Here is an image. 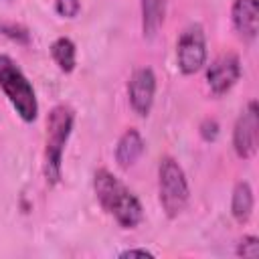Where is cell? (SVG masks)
Masks as SVG:
<instances>
[{
	"label": "cell",
	"mask_w": 259,
	"mask_h": 259,
	"mask_svg": "<svg viewBox=\"0 0 259 259\" xmlns=\"http://www.w3.org/2000/svg\"><path fill=\"white\" fill-rule=\"evenodd\" d=\"M0 32L4 36H8L10 40L18 42V45H28L30 42V32L24 26L16 24V22H0Z\"/></svg>",
	"instance_id": "obj_14"
},
{
	"label": "cell",
	"mask_w": 259,
	"mask_h": 259,
	"mask_svg": "<svg viewBox=\"0 0 259 259\" xmlns=\"http://www.w3.org/2000/svg\"><path fill=\"white\" fill-rule=\"evenodd\" d=\"M144 150H146V144H144L142 134L138 130H134V127L125 130L119 136L117 144H115V162H117V166L123 168V170L132 168L140 160Z\"/></svg>",
	"instance_id": "obj_10"
},
{
	"label": "cell",
	"mask_w": 259,
	"mask_h": 259,
	"mask_svg": "<svg viewBox=\"0 0 259 259\" xmlns=\"http://www.w3.org/2000/svg\"><path fill=\"white\" fill-rule=\"evenodd\" d=\"M237 255L243 259H255L259 257V239L255 235H245L237 245Z\"/></svg>",
	"instance_id": "obj_15"
},
{
	"label": "cell",
	"mask_w": 259,
	"mask_h": 259,
	"mask_svg": "<svg viewBox=\"0 0 259 259\" xmlns=\"http://www.w3.org/2000/svg\"><path fill=\"white\" fill-rule=\"evenodd\" d=\"M231 20L237 34L245 42H253L259 30V6L257 0H235L231 8Z\"/></svg>",
	"instance_id": "obj_9"
},
{
	"label": "cell",
	"mask_w": 259,
	"mask_h": 259,
	"mask_svg": "<svg viewBox=\"0 0 259 259\" xmlns=\"http://www.w3.org/2000/svg\"><path fill=\"white\" fill-rule=\"evenodd\" d=\"M0 91L6 95L18 117L26 123H32L38 115L36 93L22 73V69L8 57L0 55Z\"/></svg>",
	"instance_id": "obj_3"
},
{
	"label": "cell",
	"mask_w": 259,
	"mask_h": 259,
	"mask_svg": "<svg viewBox=\"0 0 259 259\" xmlns=\"http://www.w3.org/2000/svg\"><path fill=\"white\" fill-rule=\"evenodd\" d=\"M119 259H127V257H154V253L152 251H148V249H125V251H121L119 255H117Z\"/></svg>",
	"instance_id": "obj_18"
},
{
	"label": "cell",
	"mask_w": 259,
	"mask_h": 259,
	"mask_svg": "<svg viewBox=\"0 0 259 259\" xmlns=\"http://www.w3.org/2000/svg\"><path fill=\"white\" fill-rule=\"evenodd\" d=\"M156 95V75L150 67H140L130 75L127 81V99L130 107L140 115L146 117L152 111Z\"/></svg>",
	"instance_id": "obj_8"
},
{
	"label": "cell",
	"mask_w": 259,
	"mask_h": 259,
	"mask_svg": "<svg viewBox=\"0 0 259 259\" xmlns=\"http://www.w3.org/2000/svg\"><path fill=\"white\" fill-rule=\"evenodd\" d=\"M75 111L59 103L49 111L47 117V136H45V154H42V174L49 186H55L61 182L63 176V152L67 146V140L73 132Z\"/></svg>",
	"instance_id": "obj_2"
},
{
	"label": "cell",
	"mask_w": 259,
	"mask_h": 259,
	"mask_svg": "<svg viewBox=\"0 0 259 259\" xmlns=\"http://www.w3.org/2000/svg\"><path fill=\"white\" fill-rule=\"evenodd\" d=\"M8 2H10V0H8Z\"/></svg>",
	"instance_id": "obj_19"
},
{
	"label": "cell",
	"mask_w": 259,
	"mask_h": 259,
	"mask_svg": "<svg viewBox=\"0 0 259 259\" xmlns=\"http://www.w3.org/2000/svg\"><path fill=\"white\" fill-rule=\"evenodd\" d=\"M176 63L182 75H194L206 63V34L200 24L182 30L176 42Z\"/></svg>",
	"instance_id": "obj_5"
},
{
	"label": "cell",
	"mask_w": 259,
	"mask_h": 259,
	"mask_svg": "<svg viewBox=\"0 0 259 259\" xmlns=\"http://www.w3.org/2000/svg\"><path fill=\"white\" fill-rule=\"evenodd\" d=\"M217 136H219V123H217V119H212V117L202 119V123H200V138L204 142H214Z\"/></svg>",
	"instance_id": "obj_17"
},
{
	"label": "cell",
	"mask_w": 259,
	"mask_h": 259,
	"mask_svg": "<svg viewBox=\"0 0 259 259\" xmlns=\"http://www.w3.org/2000/svg\"><path fill=\"white\" fill-rule=\"evenodd\" d=\"M81 10L79 0H55V12L63 18H75Z\"/></svg>",
	"instance_id": "obj_16"
},
{
	"label": "cell",
	"mask_w": 259,
	"mask_h": 259,
	"mask_svg": "<svg viewBox=\"0 0 259 259\" xmlns=\"http://www.w3.org/2000/svg\"><path fill=\"white\" fill-rule=\"evenodd\" d=\"M190 188L182 166L172 156H162L158 164V200L168 219H176L188 204Z\"/></svg>",
	"instance_id": "obj_4"
},
{
	"label": "cell",
	"mask_w": 259,
	"mask_h": 259,
	"mask_svg": "<svg viewBox=\"0 0 259 259\" xmlns=\"http://www.w3.org/2000/svg\"><path fill=\"white\" fill-rule=\"evenodd\" d=\"M253 204H255V198H253L251 184L245 182V180L237 182L235 188H233V194H231V214L239 225H243L251 219Z\"/></svg>",
	"instance_id": "obj_12"
},
{
	"label": "cell",
	"mask_w": 259,
	"mask_h": 259,
	"mask_svg": "<svg viewBox=\"0 0 259 259\" xmlns=\"http://www.w3.org/2000/svg\"><path fill=\"white\" fill-rule=\"evenodd\" d=\"M166 6L168 0H140V12H142V32L146 38H154L166 18Z\"/></svg>",
	"instance_id": "obj_11"
},
{
	"label": "cell",
	"mask_w": 259,
	"mask_h": 259,
	"mask_svg": "<svg viewBox=\"0 0 259 259\" xmlns=\"http://www.w3.org/2000/svg\"><path fill=\"white\" fill-rule=\"evenodd\" d=\"M241 77V61L235 53L219 55L206 69V85L212 95L221 97L229 93Z\"/></svg>",
	"instance_id": "obj_7"
},
{
	"label": "cell",
	"mask_w": 259,
	"mask_h": 259,
	"mask_svg": "<svg viewBox=\"0 0 259 259\" xmlns=\"http://www.w3.org/2000/svg\"><path fill=\"white\" fill-rule=\"evenodd\" d=\"M93 190L101 208L111 214L119 227L136 229L144 221V208L138 196L107 168H99L93 174Z\"/></svg>",
	"instance_id": "obj_1"
},
{
	"label": "cell",
	"mask_w": 259,
	"mask_h": 259,
	"mask_svg": "<svg viewBox=\"0 0 259 259\" xmlns=\"http://www.w3.org/2000/svg\"><path fill=\"white\" fill-rule=\"evenodd\" d=\"M257 146H259V109H257V101L251 99L235 121L233 150L241 160H249L255 156Z\"/></svg>",
	"instance_id": "obj_6"
},
{
	"label": "cell",
	"mask_w": 259,
	"mask_h": 259,
	"mask_svg": "<svg viewBox=\"0 0 259 259\" xmlns=\"http://www.w3.org/2000/svg\"><path fill=\"white\" fill-rule=\"evenodd\" d=\"M51 57H53L55 65L63 73H71L75 69V65H77V47H75V42L71 38L59 36L51 45Z\"/></svg>",
	"instance_id": "obj_13"
}]
</instances>
